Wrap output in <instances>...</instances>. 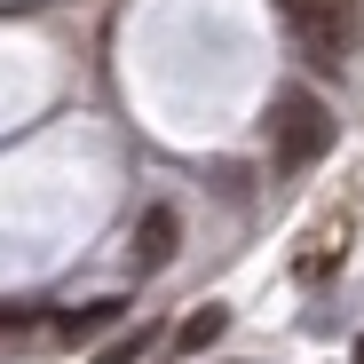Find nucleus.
Listing matches in <instances>:
<instances>
[{"mask_svg":"<svg viewBox=\"0 0 364 364\" xmlns=\"http://www.w3.org/2000/svg\"><path fill=\"white\" fill-rule=\"evenodd\" d=\"M348 364H364V341H356V356H348Z\"/></svg>","mask_w":364,"mask_h":364,"instance_id":"nucleus-7","label":"nucleus"},{"mask_svg":"<svg viewBox=\"0 0 364 364\" xmlns=\"http://www.w3.org/2000/svg\"><path fill=\"white\" fill-rule=\"evenodd\" d=\"M143 341H151V333H119V341L103 348V364H135V356H143Z\"/></svg>","mask_w":364,"mask_h":364,"instance_id":"nucleus-6","label":"nucleus"},{"mask_svg":"<svg viewBox=\"0 0 364 364\" xmlns=\"http://www.w3.org/2000/svg\"><path fill=\"white\" fill-rule=\"evenodd\" d=\"M174 246H182V214L174 206H143V222H135V269H166Z\"/></svg>","mask_w":364,"mask_h":364,"instance_id":"nucleus-3","label":"nucleus"},{"mask_svg":"<svg viewBox=\"0 0 364 364\" xmlns=\"http://www.w3.org/2000/svg\"><path fill=\"white\" fill-rule=\"evenodd\" d=\"M277 16H285L293 48L309 55V64H341V55H356V40H364L356 0H277Z\"/></svg>","mask_w":364,"mask_h":364,"instance_id":"nucleus-1","label":"nucleus"},{"mask_svg":"<svg viewBox=\"0 0 364 364\" xmlns=\"http://www.w3.org/2000/svg\"><path fill=\"white\" fill-rule=\"evenodd\" d=\"M269 151H277V166H317L333 151V111L309 87H277L269 95Z\"/></svg>","mask_w":364,"mask_h":364,"instance_id":"nucleus-2","label":"nucleus"},{"mask_svg":"<svg viewBox=\"0 0 364 364\" xmlns=\"http://www.w3.org/2000/svg\"><path fill=\"white\" fill-rule=\"evenodd\" d=\"M119 317H127V301H87V309H64V317H55V341H95V333H111Z\"/></svg>","mask_w":364,"mask_h":364,"instance_id":"nucleus-4","label":"nucleus"},{"mask_svg":"<svg viewBox=\"0 0 364 364\" xmlns=\"http://www.w3.org/2000/svg\"><path fill=\"white\" fill-rule=\"evenodd\" d=\"M222 333H230V309H214V301H206V309H198V317H182V333H174V348H182V356H191V348H214Z\"/></svg>","mask_w":364,"mask_h":364,"instance_id":"nucleus-5","label":"nucleus"}]
</instances>
